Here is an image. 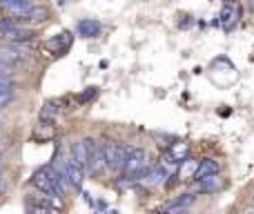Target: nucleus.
<instances>
[{
    "mask_svg": "<svg viewBox=\"0 0 254 214\" xmlns=\"http://www.w3.org/2000/svg\"><path fill=\"white\" fill-rule=\"evenodd\" d=\"M150 169L147 165V154L143 147H127V154H125L123 160V172L132 174V176H143V174Z\"/></svg>",
    "mask_w": 254,
    "mask_h": 214,
    "instance_id": "nucleus-1",
    "label": "nucleus"
},
{
    "mask_svg": "<svg viewBox=\"0 0 254 214\" xmlns=\"http://www.w3.org/2000/svg\"><path fill=\"white\" fill-rule=\"evenodd\" d=\"M101 147H102V156H105L107 167L123 169V160H125V154H127V145H120V143H116V141H102Z\"/></svg>",
    "mask_w": 254,
    "mask_h": 214,
    "instance_id": "nucleus-2",
    "label": "nucleus"
},
{
    "mask_svg": "<svg viewBox=\"0 0 254 214\" xmlns=\"http://www.w3.org/2000/svg\"><path fill=\"white\" fill-rule=\"evenodd\" d=\"M87 150H89V159H87V169L92 174H102L107 169V163H105V156H102V147L101 143L92 141V138H87Z\"/></svg>",
    "mask_w": 254,
    "mask_h": 214,
    "instance_id": "nucleus-3",
    "label": "nucleus"
},
{
    "mask_svg": "<svg viewBox=\"0 0 254 214\" xmlns=\"http://www.w3.org/2000/svg\"><path fill=\"white\" fill-rule=\"evenodd\" d=\"M53 169L51 167H40V169H36L34 172V176H31V185L34 187H38L40 192H45V194H49V192L53 190Z\"/></svg>",
    "mask_w": 254,
    "mask_h": 214,
    "instance_id": "nucleus-4",
    "label": "nucleus"
},
{
    "mask_svg": "<svg viewBox=\"0 0 254 214\" xmlns=\"http://www.w3.org/2000/svg\"><path fill=\"white\" fill-rule=\"evenodd\" d=\"M239 18H241L239 4H230V2H227L225 7L221 9V13H218V25H221L225 31H232L236 27V22H239Z\"/></svg>",
    "mask_w": 254,
    "mask_h": 214,
    "instance_id": "nucleus-5",
    "label": "nucleus"
},
{
    "mask_svg": "<svg viewBox=\"0 0 254 214\" xmlns=\"http://www.w3.org/2000/svg\"><path fill=\"white\" fill-rule=\"evenodd\" d=\"M0 9L9 11L16 18H25L34 9V2L31 0H0Z\"/></svg>",
    "mask_w": 254,
    "mask_h": 214,
    "instance_id": "nucleus-6",
    "label": "nucleus"
},
{
    "mask_svg": "<svg viewBox=\"0 0 254 214\" xmlns=\"http://www.w3.org/2000/svg\"><path fill=\"white\" fill-rule=\"evenodd\" d=\"M71 40H74V36H71L69 31H60V34L53 36L51 40H47V49L51 54H58V56H60V54H65L67 49L71 47Z\"/></svg>",
    "mask_w": 254,
    "mask_h": 214,
    "instance_id": "nucleus-7",
    "label": "nucleus"
},
{
    "mask_svg": "<svg viewBox=\"0 0 254 214\" xmlns=\"http://www.w3.org/2000/svg\"><path fill=\"white\" fill-rule=\"evenodd\" d=\"M225 185L223 178L218 174H209V176H203V178H196V190L201 194H212V192H218L221 187Z\"/></svg>",
    "mask_w": 254,
    "mask_h": 214,
    "instance_id": "nucleus-8",
    "label": "nucleus"
},
{
    "mask_svg": "<svg viewBox=\"0 0 254 214\" xmlns=\"http://www.w3.org/2000/svg\"><path fill=\"white\" fill-rule=\"evenodd\" d=\"M25 54L22 52H18L13 45H4V47H0V62L2 65H9V67H16V65H20L22 60H25Z\"/></svg>",
    "mask_w": 254,
    "mask_h": 214,
    "instance_id": "nucleus-9",
    "label": "nucleus"
},
{
    "mask_svg": "<svg viewBox=\"0 0 254 214\" xmlns=\"http://www.w3.org/2000/svg\"><path fill=\"white\" fill-rule=\"evenodd\" d=\"M76 31H78L80 38H96L101 34V22L92 20V18H85V20H78Z\"/></svg>",
    "mask_w": 254,
    "mask_h": 214,
    "instance_id": "nucleus-10",
    "label": "nucleus"
},
{
    "mask_svg": "<svg viewBox=\"0 0 254 214\" xmlns=\"http://www.w3.org/2000/svg\"><path fill=\"white\" fill-rule=\"evenodd\" d=\"M2 38L9 40V43H29V40L34 38V31H31V29H25V27L13 25L11 29L4 31Z\"/></svg>",
    "mask_w": 254,
    "mask_h": 214,
    "instance_id": "nucleus-11",
    "label": "nucleus"
},
{
    "mask_svg": "<svg viewBox=\"0 0 254 214\" xmlns=\"http://www.w3.org/2000/svg\"><path fill=\"white\" fill-rule=\"evenodd\" d=\"M62 169H65V174L69 176V181H71V185H74V187L83 185V167H80L74 159H67L65 160V167H62Z\"/></svg>",
    "mask_w": 254,
    "mask_h": 214,
    "instance_id": "nucleus-12",
    "label": "nucleus"
},
{
    "mask_svg": "<svg viewBox=\"0 0 254 214\" xmlns=\"http://www.w3.org/2000/svg\"><path fill=\"white\" fill-rule=\"evenodd\" d=\"M169 178V174L165 172V167H150L147 169V178H145V185L156 187V185H165Z\"/></svg>",
    "mask_w": 254,
    "mask_h": 214,
    "instance_id": "nucleus-13",
    "label": "nucleus"
},
{
    "mask_svg": "<svg viewBox=\"0 0 254 214\" xmlns=\"http://www.w3.org/2000/svg\"><path fill=\"white\" fill-rule=\"evenodd\" d=\"M187 156H190V145H187L185 141H176L169 145V159H172L174 163H183Z\"/></svg>",
    "mask_w": 254,
    "mask_h": 214,
    "instance_id": "nucleus-14",
    "label": "nucleus"
},
{
    "mask_svg": "<svg viewBox=\"0 0 254 214\" xmlns=\"http://www.w3.org/2000/svg\"><path fill=\"white\" fill-rule=\"evenodd\" d=\"M209 174H218V163H216V160H214V159H203V160H199V167H196L194 181H196V178L209 176Z\"/></svg>",
    "mask_w": 254,
    "mask_h": 214,
    "instance_id": "nucleus-15",
    "label": "nucleus"
},
{
    "mask_svg": "<svg viewBox=\"0 0 254 214\" xmlns=\"http://www.w3.org/2000/svg\"><path fill=\"white\" fill-rule=\"evenodd\" d=\"M47 18H49V9L34 7L25 18H20V22H25V25H38V22H45Z\"/></svg>",
    "mask_w": 254,
    "mask_h": 214,
    "instance_id": "nucleus-16",
    "label": "nucleus"
},
{
    "mask_svg": "<svg viewBox=\"0 0 254 214\" xmlns=\"http://www.w3.org/2000/svg\"><path fill=\"white\" fill-rule=\"evenodd\" d=\"M87 159H89L87 143H85V141L74 143V160H76V163H78L83 169H87Z\"/></svg>",
    "mask_w": 254,
    "mask_h": 214,
    "instance_id": "nucleus-17",
    "label": "nucleus"
},
{
    "mask_svg": "<svg viewBox=\"0 0 254 214\" xmlns=\"http://www.w3.org/2000/svg\"><path fill=\"white\" fill-rule=\"evenodd\" d=\"M60 114V103L56 101H47L43 105V109H40V120H47V123H51L56 116Z\"/></svg>",
    "mask_w": 254,
    "mask_h": 214,
    "instance_id": "nucleus-18",
    "label": "nucleus"
},
{
    "mask_svg": "<svg viewBox=\"0 0 254 214\" xmlns=\"http://www.w3.org/2000/svg\"><path fill=\"white\" fill-rule=\"evenodd\" d=\"M53 136H56V129H53V125H49L47 120H40L38 127L34 129V138H40V141H51Z\"/></svg>",
    "mask_w": 254,
    "mask_h": 214,
    "instance_id": "nucleus-19",
    "label": "nucleus"
},
{
    "mask_svg": "<svg viewBox=\"0 0 254 214\" xmlns=\"http://www.w3.org/2000/svg\"><path fill=\"white\" fill-rule=\"evenodd\" d=\"M196 167H199V160L185 159L183 160V165H181V169H178V174H181V178H194Z\"/></svg>",
    "mask_w": 254,
    "mask_h": 214,
    "instance_id": "nucleus-20",
    "label": "nucleus"
},
{
    "mask_svg": "<svg viewBox=\"0 0 254 214\" xmlns=\"http://www.w3.org/2000/svg\"><path fill=\"white\" fill-rule=\"evenodd\" d=\"M13 98V83H7V85H0V109L4 105H9Z\"/></svg>",
    "mask_w": 254,
    "mask_h": 214,
    "instance_id": "nucleus-21",
    "label": "nucleus"
},
{
    "mask_svg": "<svg viewBox=\"0 0 254 214\" xmlns=\"http://www.w3.org/2000/svg\"><path fill=\"white\" fill-rule=\"evenodd\" d=\"M92 98H96V87H89L85 94H80V103H89Z\"/></svg>",
    "mask_w": 254,
    "mask_h": 214,
    "instance_id": "nucleus-22",
    "label": "nucleus"
},
{
    "mask_svg": "<svg viewBox=\"0 0 254 214\" xmlns=\"http://www.w3.org/2000/svg\"><path fill=\"white\" fill-rule=\"evenodd\" d=\"M11 27H13V20H11V18H0V36H2L7 29H11Z\"/></svg>",
    "mask_w": 254,
    "mask_h": 214,
    "instance_id": "nucleus-23",
    "label": "nucleus"
},
{
    "mask_svg": "<svg viewBox=\"0 0 254 214\" xmlns=\"http://www.w3.org/2000/svg\"><path fill=\"white\" fill-rule=\"evenodd\" d=\"M152 214H172L169 210H165V212H152Z\"/></svg>",
    "mask_w": 254,
    "mask_h": 214,
    "instance_id": "nucleus-24",
    "label": "nucleus"
},
{
    "mask_svg": "<svg viewBox=\"0 0 254 214\" xmlns=\"http://www.w3.org/2000/svg\"><path fill=\"white\" fill-rule=\"evenodd\" d=\"M252 11H254V0H252Z\"/></svg>",
    "mask_w": 254,
    "mask_h": 214,
    "instance_id": "nucleus-25",
    "label": "nucleus"
},
{
    "mask_svg": "<svg viewBox=\"0 0 254 214\" xmlns=\"http://www.w3.org/2000/svg\"><path fill=\"white\" fill-rule=\"evenodd\" d=\"M0 169H2V165H0Z\"/></svg>",
    "mask_w": 254,
    "mask_h": 214,
    "instance_id": "nucleus-26",
    "label": "nucleus"
}]
</instances>
